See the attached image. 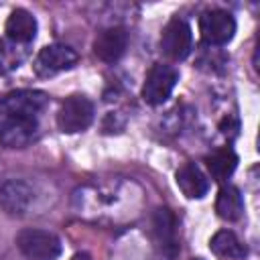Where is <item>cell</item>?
<instances>
[{
	"instance_id": "obj_16",
	"label": "cell",
	"mask_w": 260,
	"mask_h": 260,
	"mask_svg": "<svg viewBox=\"0 0 260 260\" xmlns=\"http://www.w3.org/2000/svg\"><path fill=\"white\" fill-rule=\"evenodd\" d=\"M26 57L28 45H20L16 41H10L8 37L0 39V75H8L18 69Z\"/></svg>"
},
{
	"instance_id": "obj_11",
	"label": "cell",
	"mask_w": 260,
	"mask_h": 260,
	"mask_svg": "<svg viewBox=\"0 0 260 260\" xmlns=\"http://www.w3.org/2000/svg\"><path fill=\"white\" fill-rule=\"evenodd\" d=\"M175 181H177V187L183 191V195L189 199H201L209 191V179L195 162H185L177 171Z\"/></svg>"
},
{
	"instance_id": "obj_3",
	"label": "cell",
	"mask_w": 260,
	"mask_h": 260,
	"mask_svg": "<svg viewBox=\"0 0 260 260\" xmlns=\"http://www.w3.org/2000/svg\"><path fill=\"white\" fill-rule=\"evenodd\" d=\"M77 59H79V55H77L75 49H71L69 45L53 43V45L43 47L37 53L35 63H32V69L41 77H53V75H57L61 71L71 69L77 63Z\"/></svg>"
},
{
	"instance_id": "obj_14",
	"label": "cell",
	"mask_w": 260,
	"mask_h": 260,
	"mask_svg": "<svg viewBox=\"0 0 260 260\" xmlns=\"http://www.w3.org/2000/svg\"><path fill=\"white\" fill-rule=\"evenodd\" d=\"M205 165H207L209 175L213 177V181L223 183V181H228L234 175V171L238 167V154L230 146H223V148L213 150L205 158Z\"/></svg>"
},
{
	"instance_id": "obj_6",
	"label": "cell",
	"mask_w": 260,
	"mask_h": 260,
	"mask_svg": "<svg viewBox=\"0 0 260 260\" xmlns=\"http://www.w3.org/2000/svg\"><path fill=\"white\" fill-rule=\"evenodd\" d=\"M199 32L207 45L219 47V45H225L234 39L236 20L228 10L211 8L199 16Z\"/></svg>"
},
{
	"instance_id": "obj_9",
	"label": "cell",
	"mask_w": 260,
	"mask_h": 260,
	"mask_svg": "<svg viewBox=\"0 0 260 260\" xmlns=\"http://www.w3.org/2000/svg\"><path fill=\"white\" fill-rule=\"evenodd\" d=\"M49 98L45 91L39 89H18V91H10L2 98L0 102V110L2 114H14V116H32L37 118L45 106H47Z\"/></svg>"
},
{
	"instance_id": "obj_10",
	"label": "cell",
	"mask_w": 260,
	"mask_h": 260,
	"mask_svg": "<svg viewBox=\"0 0 260 260\" xmlns=\"http://www.w3.org/2000/svg\"><path fill=\"white\" fill-rule=\"evenodd\" d=\"M128 45V35L122 26H110L104 28L95 41H93V53L98 59H102L104 63H114L118 61Z\"/></svg>"
},
{
	"instance_id": "obj_8",
	"label": "cell",
	"mask_w": 260,
	"mask_h": 260,
	"mask_svg": "<svg viewBox=\"0 0 260 260\" xmlns=\"http://www.w3.org/2000/svg\"><path fill=\"white\" fill-rule=\"evenodd\" d=\"M35 191L26 181L10 179L0 187V207L10 217H22L30 209Z\"/></svg>"
},
{
	"instance_id": "obj_2",
	"label": "cell",
	"mask_w": 260,
	"mask_h": 260,
	"mask_svg": "<svg viewBox=\"0 0 260 260\" xmlns=\"http://www.w3.org/2000/svg\"><path fill=\"white\" fill-rule=\"evenodd\" d=\"M177 81H179V73L175 67L165 63H154L146 73V79L142 85V100L150 106L165 104L171 98Z\"/></svg>"
},
{
	"instance_id": "obj_13",
	"label": "cell",
	"mask_w": 260,
	"mask_h": 260,
	"mask_svg": "<svg viewBox=\"0 0 260 260\" xmlns=\"http://www.w3.org/2000/svg\"><path fill=\"white\" fill-rule=\"evenodd\" d=\"M215 211L221 219L225 221H236L242 217L244 213V199L238 187L234 185H223L217 191V199H215Z\"/></svg>"
},
{
	"instance_id": "obj_4",
	"label": "cell",
	"mask_w": 260,
	"mask_h": 260,
	"mask_svg": "<svg viewBox=\"0 0 260 260\" xmlns=\"http://www.w3.org/2000/svg\"><path fill=\"white\" fill-rule=\"evenodd\" d=\"M91 122H93V104L85 95H69L57 112V126L65 134L81 132Z\"/></svg>"
},
{
	"instance_id": "obj_12",
	"label": "cell",
	"mask_w": 260,
	"mask_h": 260,
	"mask_svg": "<svg viewBox=\"0 0 260 260\" xmlns=\"http://www.w3.org/2000/svg\"><path fill=\"white\" fill-rule=\"evenodd\" d=\"M6 37L20 45H30L37 37V18L24 8L12 10L6 20Z\"/></svg>"
},
{
	"instance_id": "obj_18",
	"label": "cell",
	"mask_w": 260,
	"mask_h": 260,
	"mask_svg": "<svg viewBox=\"0 0 260 260\" xmlns=\"http://www.w3.org/2000/svg\"><path fill=\"white\" fill-rule=\"evenodd\" d=\"M71 260H91V258H89V254H85V252H79V254H75Z\"/></svg>"
},
{
	"instance_id": "obj_1",
	"label": "cell",
	"mask_w": 260,
	"mask_h": 260,
	"mask_svg": "<svg viewBox=\"0 0 260 260\" xmlns=\"http://www.w3.org/2000/svg\"><path fill=\"white\" fill-rule=\"evenodd\" d=\"M16 246L18 250L28 258V260H55L61 256V240L47 230H22L16 236Z\"/></svg>"
},
{
	"instance_id": "obj_7",
	"label": "cell",
	"mask_w": 260,
	"mask_h": 260,
	"mask_svg": "<svg viewBox=\"0 0 260 260\" xmlns=\"http://www.w3.org/2000/svg\"><path fill=\"white\" fill-rule=\"evenodd\" d=\"M37 128H39V122L32 116L2 114L0 116V142L8 148H22L35 138Z\"/></svg>"
},
{
	"instance_id": "obj_5",
	"label": "cell",
	"mask_w": 260,
	"mask_h": 260,
	"mask_svg": "<svg viewBox=\"0 0 260 260\" xmlns=\"http://www.w3.org/2000/svg\"><path fill=\"white\" fill-rule=\"evenodd\" d=\"M193 49L191 26L183 18H171L160 32V51L171 61H183Z\"/></svg>"
},
{
	"instance_id": "obj_17",
	"label": "cell",
	"mask_w": 260,
	"mask_h": 260,
	"mask_svg": "<svg viewBox=\"0 0 260 260\" xmlns=\"http://www.w3.org/2000/svg\"><path fill=\"white\" fill-rule=\"evenodd\" d=\"M209 248H211V252L215 254V256H219V258H242L244 254H246V250H244V246H242V242L236 238V234L234 232H230V230H219L211 240H209Z\"/></svg>"
},
{
	"instance_id": "obj_15",
	"label": "cell",
	"mask_w": 260,
	"mask_h": 260,
	"mask_svg": "<svg viewBox=\"0 0 260 260\" xmlns=\"http://www.w3.org/2000/svg\"><path fill=\"white\" fill-rule=\"evenodd\" d=\"M154 232L162 246V252L171 258L177 254V230H175V217L167 207L156 209L154 213Z\"/></svg>"
}]
</instances>
